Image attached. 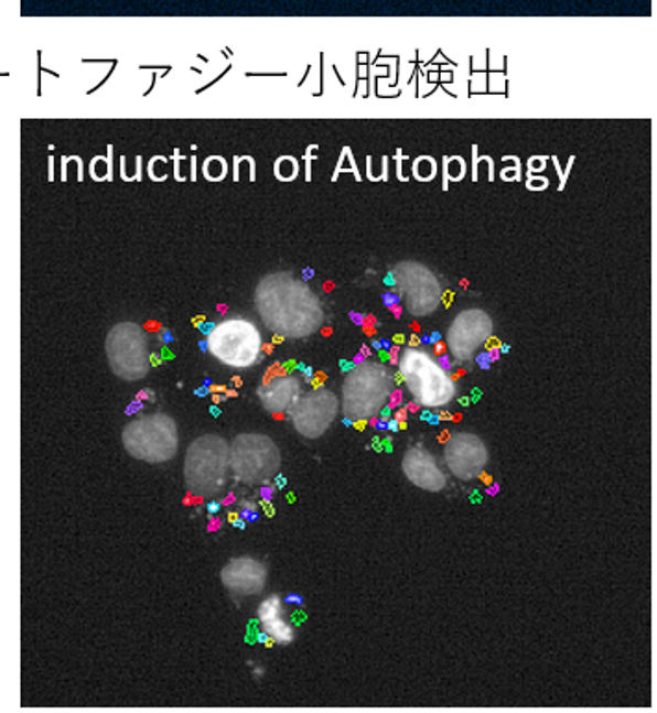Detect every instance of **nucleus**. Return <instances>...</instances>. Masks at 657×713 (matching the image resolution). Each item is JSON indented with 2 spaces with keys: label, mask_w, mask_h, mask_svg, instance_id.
Listing matches in <instances>:
<instances>
[{
  "label": "nucleus",
  "mask_w": 657,
  "mask_h": 713,
  "mask_svg": "<svg viewBox=\"0 0 657 713\" xmlns=\"http://www.w3.org/2000/svg\"><path fill=\"white\" fill-rule=\"evenodd\" d=\"M402 471L413 486L421 487L424 491L439 494L449 484L446 473L441 469L435 456L424 447H411L406 451Z\"/></svg>",
  "instance_id": "ddd939ff"
},
{
  "label": "nucleus",
  "mask_w": 657,
  "mask_h": 713,
  "mask_svg": "<svg viewBox=\"0 0 657 713\" xmlns=\"http://www.w3.org/2000/svg\"><path fill=\"white\" fill-rule=\"evenodd\" d=\"M398 358H400V345L389 348V361L392 366H398Z\"/></svg>",
  "instance_id": "412c9836"
},
{
  "label": "nucleus",
  "mask_w": 657,
  "mask_h": 713,
  "mask_svg": "<svg viewBox=\"0 0 657 713\" xmlns=\"http://www.w3.org/2000/svg\"><path fill=\"white\" fill-rule=\"evenodd\" d=\"M266 563L252 557L234 558L220 571V581L228 592L237 597H252L260 595L267 586Z\"/></svg>",
  "instance_id": "f8f14e48"
},
{
  "label": "nucleus",
  "mask_w": 657,
  "mask_h": 713,
  "mask_svg": "<svg viewBox=\"0 0 657 713\" xmlns=\"http://www.w3.org/2000/svg\"><path fill=\"white\" fill-rule=\"evenodd\" d=\"M208 350L225 366L247 369L261 360L263 343L255 323L228 320L215 326L209 334Z\"/></svg>",
  "instance_id": "0eeeda50"
},
{
  "label": "nucleus",
  "mask_w": 657,
  "mask_h": 713,
  "mask_svg": "<svg viewBox=\"0 0 657 713\" xmlns=\"http://www.w3.org/2000/svg\"><path fill=\"white\" fill-rule=\"evenodd\" d=\"M443 302L446 304V306H450L452 304V293H446V295H443Z\"/></svg>",
  "instance_id": "2f4dec72"
},
{
  "label": "nucleus",
  "mask_w": 657,
  "mask_h": 713,
  "mask_svg": "<svg viewBox=\"0 0 657 713\" xmlns=\"http://www.w3.org/2000/svg\"><path fill=\"white\" fill-rule=\"evenodd\" d=\"M462 288H468L467 280H462Z\"/></svg>",
  "instance_id": "a19ab883"
},
{
  "label": "nucleus",
  "mask_w": 657,
  "mask_h": 713,
  "mask_svg": "<svg viewBox=\"0 0 657 713\" xmlns=\"http://www.w3.org/2000/svg\"><path fill=\"white\" fill-rule=\"evenodd\" d=\"M354 361H356V364H362V361H365L364 354H358V356H356V358H354Z\"/></svg>",
  "instance_id": "f704fd0d"
},
{
  "label": "nucleus",
  "mask_w": 657,
  "mask_h": 713,
  "mask_svg": "<svg viewBox=\"0 0 657 713\" xmlns=\"http://www.w3.org/2000/svg\"><path fill=\"white\" fill-rule=\"evenodd\" d=\"M450 419H454V421H456V423H460V421H462V419H463V415H462V413H456V415H454V418H450Z\"/></svg>",
  "instance_id": "58836bf2"
},
{
  "label": "nucleus",
  "mask_w": 657,
  "mask_h": 713,
  "mask_svg": "<svg viewBox=\"0 0 657 713\" xmlns=\"http://www.w3.org/2000/svg\"><path fill=\"white\" fill-rule=\"evenodd\" d=\"M476 364H478L480 369H489L491 364H493L489 353L478 354L476 356Z\"/></svg>",
  "instance_id": "6ab92c4d"
},
{
  "label": "nucleus",
  "mask_w": 657,
  "mask_h": 713,
  "mask_svg": "<svg viewBox=\"0 0 657 713\" xmlns=\"http://www.w3.org/2000/svg\"><path fill=\"white\" fill-rule=\"evenodd\" d=\"M411 328H413V332H421V325H419V323H413V325H411Z\"/></svg>",
  "instance_id": "4c0bfd02"
},
{
  "label": "nucleus",
  "mask_w": 657,
  "mask_h": 713,
  "mask_svg": "<svg viewBox=\"0 0 657 713\" xmlns=\"http://www.w3.org/2000/svg\"><path fill=\"white\" fill-rule=\"evenodd\" d=\"M406 410H408V412L410 413L419 412V410H421V404H417V402H411V404H408V407H406Z\"/></svg>",
  "instance_id": "cd10ccee"
},
{
  "label": "nucleus",
  "mask_w": 657,
  "mask_h": 713,
  "mask_svg": "<svg viewBox=\"0 0 657 713\" xmlns=\"http://www.w3.org/2000/svg\"><path fill=\"white\" fill-rule=\"evenodd\" d=\"M449 437H450L449 432H443V434H441V437H439V440H441V443H444V441L449 440Z\"/></svg>",
  "instance_id": "e433bc0d"
},
{
  "label": "nucleus",
  "mask_w": 657,
  "mask_h": 713,
  "mask_svg": "<svg viewBox=\"0 0 657 713\" xmlns=\"http://www.w3.org/2000/svg\"><path fill=\"white\" fill-rule=\"evenodd\" d=\"M340 413V399L330 389H315L312 393L300 397L291 408V421L300 435L308 440H317L328 432Z\"/></svg>",
  "instance_id": "1a4fd4ad"
},
{
  "label": "nucleus",
  "mask_w": 657,
  "mask_h": 713,
  "mask_svg": "<svg viewBox=\"0 0 657 713\" xmlns=\"http://www.w3.org/2000/svg\"><path fill=\"white\" fill-rule=\"evenodd\" d=\"M419 343H421V339H419V337L417 336L411 337V342H410L411 347H419Z\"/></svg>",
  "instance_id": "473e14b6"
},
{
  "label": "nucleus",
  "mask_w": 657,
  "mask_h": 713,
  "mask_svg": "<svg viewBox=\"0 0 657 713\" xmlns=\"http://www.w3.org/2000/svg\"><path fill=\"white\" fill-rule=\"evenodd\" d=\"M478 478L480 480L484 482L485 486H489V484H493V478H491L489 475H485V471L484 473H482V475L478 476Z\"/></svg>",
  "instance_id": "c85d7f7f"
},
{
  "label": "nucleus",
  "mask_w": 657,
  "mask_h": 713,
  "mask_svg": "<svg viewBox=\"0 0 657 713\" xmlns=\"http://www.w3.org/2000/svg\"><path fill=\"white\" fill-rule=\"evenodd\" d=\"M384 302H386L387 307H391L395 304H400V296L397 293H387V295H384Z\"/></svg>",
  "instance_id": "4be33fe9"
},
{
  "label": "nucleus",
  "mask_w": 657,
  "mask_h": 713,
  "mask_svg": "<svg viewBox=\"0 0 657 713\" xmlns=\"http://www.w3.org/2000/svg\"><path fill=\"white\" fill-rule=\"evenodd\" d=\"M438 364L443 367L444 371H450V369H452V361L449 360V356H446V354L438 356Z\"/></svg>",
  "instance_id": "5701e85b"
},
{
  "label": "nucleus",
  "mask_w": 657,
  "mask_h": 713,
  "mask_svg": "<svg viewBox=\"0 0 657 713\" xmlns=\"http://www.w3.org/2000/svg\"><path fill=\"white\" fill-rule=\"evenodd\" d=\"M444 464L460 480H474L489 464V451L480 435L457 432L444 441Z\"/></svg>",
  "instance_id": "9d476101"
},
{
  "label": "nucleus",
  "mask_w": 657,
  "mask_h": 713,
  "mask_svg": "<svg viewBox=\"0 0 657 713\" xmlns=\"http://www.w3.org/2000/svg\"><path fill=\"white\" fill-rule=\"evenodd\" d=\"M230 471V443L217 434L196 437L185 453V484L191 494L212 499L225 489Z\"/></svg>",
  "instance_id": "f03ea898"
},
{
  "label": "nucleus",
  "mask_w": 657,
  "mask_h": 713,
  "mask_svg": "<svg viewBox=\"0 0 657 713\" xmlns=\"http://www.w3.org/2000/svg\"><path fill=\"white\" fill-rule=\"evenodd\" d=\"M433 354H435V356H443V354H446V343H435V347H433Z\"/></svg>",
  "instance_id": "b1692460"
},
{
  "label": "nucleus",
  "mask_w": 657,
  "mask_h": 713,
  "mask_svg": "<svg viewBox=\"0 0 657 713\" xmlns=\"http://www.w3.org/2000/svg\"><path fill=\"white\" fill-rule=\"evenodd\" d=\"M362 354H364L365 358H369L370 356L369 347L362 348Z\"/></svg>",
  "instance_id": "c9c22d12"
},
{
  "label": "nucleus",
  "mask_w": 657,
  "mask_h": 713,
  "mask_svg": "<svg viewBox=\"0 0 657 713\" xmlns=\"http://www.w3.org/2000/svg\"><path fill=\"white\" fill-rule=\"evenodd\" d=\"M465 375H467V371H465V369H462V367H460V369H456V372H454V375H450V377L456 380V378L465 377Z\"/></svg>",
  "instance_id": "7c9ffc66"
},
{
  "label": "nucleus",
  "mask_w": 657,
  "mask_h": 713,
  "mask_svg": "<svg viewBox=\"0 0 657 713\" xmlns=\"http://www.w3.org/2000/svg\"><path fill=\"white\" fill-rule=\"evenodd\" d=\"M398 371L421 407H449L456 397V380L424 350L416 347L403 350L398 358Z\"/></svg>",
  "instance_id": "20e7f679"
},
{
  "label": "nucleus",
  "mask_w": 657,
  "mask_h": 713,
  "mask_svg": "<svg viewBox=\"0 0 657 713\" xmlns=\"http://www.w3.org/2000/svg\"><path fill=\"white\" fill-rule=\"evenodd\" d=\"M351 317H352V321H354V323H358V325H364V320H365L364 315L351 314Z\"/></svg>",
  "instance_id": "c756f323"
},
{
  "label": "nucleus",
  "mask_w": 657,
  "mask_h": 713,
  "mask_svg": "<svg viewBox=\"0 0 657 713\" xmlns=\"http://www.w3.org/2000/svg\"><path fill=\"white\" fill-rule=\"evenodd\" d=\"M391 312L395 314V317H402V306L400 304H395V306H391Z\"/></svg>",
  "instance_id": "bb28decb"
},
{
  "label": "nucleus",
  "mask_w": 657,
  "mask_h": 713,
  "mask_svg": "<svg viewBox=\"0 0 657 713\" xmlns=\"http://www.w3.org/2000/svg\"><path fill=\"white\" fill-rule=\"evenodd\" d=\"M498 489H500V487H498V484H489V486H487V495L495 497V495H498Z\"/></svg>",
  "instance_id": "a878e982"
},
{
  "label": "nucleus",
  "mask_w": 657,
  "mask_h": 713,
  "mask_svg": "<svg viewBox=\"0 0 657 713\" xmlns=\"http://www.w3.org/2000/svg\"><path fill=\"white\" fill-rule=\"evenodd\" d=\"M489 356H491V361L500 360V348H491Z\"/></svg>",
  "instance_id": "393cba45"
},
{
  "label": "nucleus",
  "mask_w": 657,
  "mask_h": 713,
  "mask_svg": "<svg viewBox=\"0 0 657 713\" xmlns=\"http://www.w3.org/2000/svg\"><path fill=\"white\" fill-rule=\"evenodd\" d=\"M493 334V321L482 310H467L457 315L450 326L446 343L450 353L457 361L473 360L478 348L484 347L485 342Z\"/></svg>",
  "instance_id": "9b49d317"
},
{
  "label": "nucleus",
  "mask_w": 657,
  "mask_h": 713,
  "mask_svg": "<svg viewBox=\"0 0 657 713\" xmlns=\"http://www.w3.org/2000/svg\"><path fill=\"white\" fill-rule=\"evenodd\" d=\"M261 400V407L267 412L280 415V413L291 412V408L299 402L302 397V382L297 377H274L266 380L258 391Z\"/></svg>",
  "instance_id": "4468645a"
},
{
  "label": "nucleus",
  "mask_w": 657,
  "mask_h": 713,
  "mask_svg": "<svg viewBox=\"0 0 657 713\" xmlns=\"http://www.w3.org/2000/svg\"><path fill=\"white\" fill-rule=\"evenodd\" d=\"M282 467V454L266 434H239L230 445V469L245 484H267Z\"/></svg>",
  "instance_id": "423d86ee"
},
{
  "label": "nucleus",
  "mask_w": 657,
  "mask_h": 713,
  "mask_svg": "<svg viewBox=\"0 0 657 713\" xmlns=\"http://www.w3.org/2000/svg\"><path fill=\"white\" fill-rule=\"evenodd\" d=\"M397 343H402L403 342V336H398L397 339H395Z\"/></svg>",
  "instance_id": "79ce46f5"
},
{
  "label": "nucleus",
  "mask_w": 657,
  "mask_h": 713,
  "mask_svg": "<svg viewBox=\"0 0 657 713\" xmlns=\"http://www.w3.org/2000/svg\"><path fill=\"white\" fill-rule=\"evenodd\" d=\"M402 404V389L395 388L389 395V402H387V408L391 410H397L398 407Z\"/></svg>",
  "instance_id": "dca6fc26"
},
{
  "label": "nucleus",
  "mask_w": 657,
  "mask_h": 713,
  "mask_svg": "<svg viewBox=\"0 0 657 713\" xmlns=\"http://www.w3.org/2000/svg\"><path fill=\"white\" fill-rule=\"evenodd\" d=\"M256 307L263 325L277 336L308 337L323 326L319 296L291 274L278 273L261 280L256 290Z\"/></svg>",
  "instance_id": "f257e3e1"
},
{
  "label": "nucleus",
  "mask_w": 657,
  "mask_h": 713,
  "mask_svg": "<svg viewBox=\"0 0 657 713\" xmlns=\"http://www.w3.org/2000/svg\"><path fill=\"white\" fill-rule=\"evenodd\" d=\"M375 325H376V317L375 315H367L364 320V328H365V334L367 336H375Z\"/></svg>",
  "instance_id": "a211bd4d"
},
{
  "label": "nucleus",
  "mask_w": 657,
  "mask_h": 713,
  "mask_svg": "<svg viewBox=\"0 0 657 713\" xmlns=\"http://www.w3.org/2000/svg\"><path fill=\"white\" fill-rule=\"evenodd\" d=\"M122 445L132 458L147 464H165L179 453V426L168 413L143 415L125 426Z\"/></svg>",
  "instance_id": "39448f33"
},
{
  "label": "nucleus",
  "mask_w": 657,
  "mask_h": 713,
  "mask_svg": "<svg viewBox=\"0 0 657 713\" xmlns=\"http://www.w3.org/2000/svg\"><path fill=\"white\" fill-rule=\"evenodd\" d=\"M241 517H245L248 521H256V519H258V510H256V506L250 505V503H243Z\"/></svg>",
  "instance_id": "f3484780"
},
{
  "label": "nucleus",
  "mask_w": 657,
  "mask_h": 713,
  "mask_svg": "<svg viewBox=\"0 0 657 713\" xmlns=\"http://www.w3.org/2000/svg\"><path fill=\"white\" fill-rule=\"evenodd\" d=\"M111 371L127 382H138L150 371L149 337L136 323H119L106 337Z\"/></svg>",
  "instance_id": "6e6552de"
},
{
  "label": "nucleus",
  "mask_w": 657,
  "mask_h": 713,
  "mask_svg": "<svg viewBox=\"0 0 657 713\" xmlns=\"http://www.w3.org/2000/svg\"><path fill=\"white\" fill-rule=\"evenodd\" d=\"M408 415H410V412H408L406 408H397V412H395V421H397V423H406V421H408Z\"/></svg>",
  "instance_id": "aec40b11"
},
{
  "label": "nucleus",
  "mask_w": 657,
  "mask_h": 713,
  "mask_svg": "<svg viewBox=\"0 0 657 713\" xmlns=\"http://www.w3.org/2000/svg\"><path fill=\"white\" fill-rule=\"evenodd\" d=\"M324 290H326V291L334 290V284H324Z\"/></svg>",
  "instance_id": "ea45409f"
},
{
  "label": "nucleus",
  "mask_w": 657,
  "mask_h": 713,
  "mask_svg": "<svg viewBox=\"0 0 657 713\" xmlns=\"http://www.w3.org/2000/svg\"><path fill=\"white\" fill-rule=\"evenodd\" d=\"M450 419V413L443 412L439 413V421H449Z\"/></svg>",
  "instance_id": "72a5a7b5"
},
{
  "label": "nucleus",
  "mask_w": 657,
  "mask_h": 713,
  "mask_svg": "<svg viewBox=\"0 0 657 713\" xmlns=\"http://www.w3.org/2000/svg\"><path fill=\"white\" fill-rule=\"evenodd\" d=\"M395 389V377L384 364L362 361L343 382V413L348 421L378 418Z\"/></svg>",
  "instance_id": "7ed1b4c3"
},
{
  "label": "nucleus",
  "mask_w": 657,
  "mask_h": 713,
  "mask_svg": "<svg viewBox=\"0 0 657 713\" xmlns=\"http://www.w3.org/2000/svg\"><path fill=\"white\" fill-rule=\"evenodd\" d=\"M261 630L278 645H289L294 639V630L283 608L282 598L271 595L260 604L258 609Z\"/></svg>",
  "instance_id": "2eb2a0df"
}]
</instances>
